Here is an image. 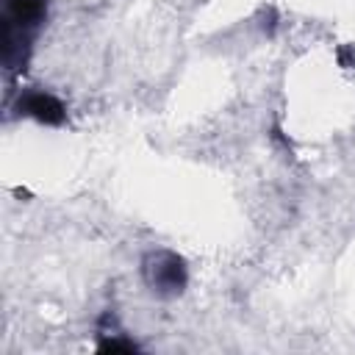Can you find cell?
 I'll use <instances>...</instances> for the list:
<instances>
[{
    "instance_id": "1",
    "label": "cell",
    "mask_w": 355,
    "mask_h": 355,
    "mask_svg": "<svg viewBox=\"0 0 355 355\" xmlns=\"http://www.w3.org/2000/svg\"><path fill=\"white\" fill-rule=\"evenodd\" d=\"M47 19V0H6L3 8V67L25 69L31 44Z\"/></svg>"
},
{
    "instance_id": "2",
    "label": "cell",
    "mask_w": 355,
    "mask_h": 355,
    "mask_svg": "<svg viewBox=\"0 0 355 355\" xmlns=\"http://www.w3.org/2000/svg\"><path fill=\"white\" fill-rule=\"evenodd\" d=\"M141 275H144V283L161 294V297H175L186 288V280H189V272H186V263L178 252L172 250H153L144 255L141 261Z\"/></svg>"
},
{
    "instance_id": "3",
    "label": "cell",
    "mask_w": 355,
    "mask_h": 355,
    "mask_svg": "<svg viewBox=\"0 0 355 355\" xmlns=\"http://www.w3.org/2000/svg\"><path fill=\"white\" fill-rule=\"evenodd\" d=\"M17 108H19V114H25V116H31V119H36V122H42V125H53V128H55V125H64V119H67L64 103H61L55 94L42 92V89H28V92H22Z\"/></svg>"
}]
</instances>
